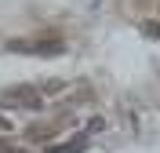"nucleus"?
Segmentation results:
<instances>
[{
  "mask_svg": "<svg viewBox=\"0 0 160 153\" xmlns=\"http://www.w3.org/2000/svg\"><path fill=\"white\" fill-rule=\"evenodd\" d=\"M4 95H8V99H15V102H22V106H26V110H33V113L44 110V95H40L37 88H29V84H11Z\"/></svg>",
  "mask_w": 160,
  "mask_h": 153,
  "instance_id": "obj_1",
  "label": "nucleus"
},
{
  "mask_svg": "<svg viewBox=\"0 0 160 153\" xmlns=\"http://www.w3.org/2000/svg\"><path fill=\"white\" fill-rule=\"evenodd\" d=\"M84 139H73V142H58V146H48V153H84Z\"/></svg>",
  "mask_w": 160,
  "mask_h": 153,
  "instance_id": "obj_2",
  "label": "nucleus"
},
{
  "mask_svg": "<svg viewBox=\"0 0 160 153\" xmlns=\"http://www.w3.org/2000/svg\"><path fill=\"white\" fill-rule=\"evenodd\" d=\"M51 135V128H44V124H33L29 128V139H48Z\"/></svg>",
  "mask_w": 160,
  "mask_h": 153,
  "instance_id": "obj_3",
  "label": "nucleus"
},
{
  "mask_svg": "<svg viewBox=\"0 0 160 153\" xmlns=\"http://www.w3.org/2000/svg\"><path fill=\"white\" fill-rule=\"evenodd\" d=\"M142 33H146V37H160V22H146Z\"/></svg>",
  "mask_w": 160,
  "mask_h": 153,
  "instance_id": "obj_4",
  "label": "nucleus"
},
{
  "mask_svg": "<svg viewBox=\"0 0 160 153\" xmlns=\"http://www.w3.org/2000/svg\"><path fill=\"white\" fill-rule=\"evenodd\" d=\"M11 128H15V124H11V117H4V113H0V131H11Z\"/></svg>",
  "mask_w": 160,
  "mask_h": 153,
  "instance_id": "obj_5",
  "label": "nucleus"
},
{
  "mask_svg": "<svg viewBox=\"0 0 160 153\" xmlns=\"http://www.w3.org/2000/svg\"><path fill=\"white\" fill-rule=\"evenodd\" d=\"M8 153H26V150H8Z\"/></svg>",
  "mask_w": 160,
  "mask_h": 153,
  "instance_id": "obj_6",
  "label": "nucleus"
}]
</instances>
